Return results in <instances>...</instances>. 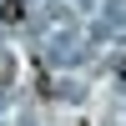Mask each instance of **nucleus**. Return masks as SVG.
Masks as SVG:
<instances>
[{
  "label": "nucleus",
  "mask_w": 126,
  "mask_h": 126,
  "mask_svg": "<svg viewBox=\"0 0 126 126\" xmlns=\"http://www.w3.org/2000/svg\"><path fill=\"white\" fill-rule=\"evenodd\" d=\"M0 20L5 25H20L25 20V0H0Z\"/></svg>",
  "instance_id": "1"
}]
</instances>
